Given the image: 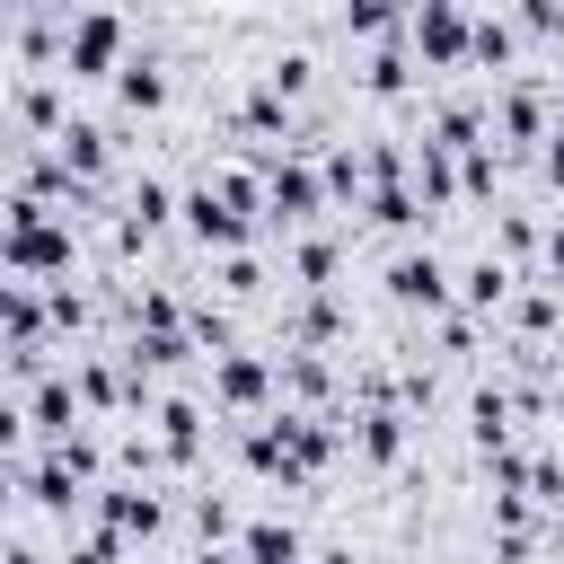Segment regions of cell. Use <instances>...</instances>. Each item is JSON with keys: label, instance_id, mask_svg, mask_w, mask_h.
Instances as JSON below:
<instances>
[{"label": "cell", "instance_id": "cell-1", "mask_svg": "<svg viewBox=\"0 0 564 564\" xmlns=\"http://www.w3.org/2000/svg\"><path fill=\"white\" fill-rule=\"evenodd\" d=\"M264 212H273V220H291V229H300V220H317V212H326L317 167H308V159H264Z\"/></svg>", "mask_w": 564, "mask_h": 564}, {"label": "cell", "instance_id": "cell-2", "mask_svg": "<svg viewBox=\"0 0 564 564\" xmlns=\"http://www.w3.org/2000/svg\"><path fill=\"white\" fill-rule=\"evenodd\" d=\"M62 62L70 70H123V18H106V9H88V18H70L62 26Z\"/></svg>", "mask_w": 564, "mask_h": 564}, {"label": "cell", "instance_id": "cell-3", "mask_svg": "<svg viewBox=\"0 0 564 564\" xmlns=\"http://www.w3.org/2000/svg\"><path fill=\"white\" fill-rule=\"evenodd\" d=\"M388 300H405V308H449V264L432 256V247H405L397 264H388Z\"/></svg>", "mask_w": 564, "mask_h": 564}, {"label": "cell", "instance_id": "cell-4", "mask_svg": "<svg viewBox=\"0 0 564 564\" xmlns=\"http://www.w3.org/2000/svg\"><path fill=\"white\" fill-rule=\"evenodd\" d=\"M405 44H414L423 62H467V9H449V0H423V9L405 18Z\"/></svg>", "mask_w": 564, "mask_h": 564}, {"label": "cell", "instance_id": "cell-5", "mask_svg": "<svg viewBox=\"0 0 564 564\" xmlns=\"http://www.w3.org/2000/svg\"><path fill=\"white\" fill-rule=\"evenodd\" d=\"M212 397L238 405V414L273 405V361H264V352H220V361H212Z\"/></svg>", "mask_w": 564, "mask_h": 564}, {"label": "cell", "instance_id": "cell-6", "mask_svg": "<svg viewBox=\"0 0 564 564\" xmlns=\"http://www.w3.org/2000/svg\"><path fill=\"white\" fill-rule=\"evenodd\" d=\"M494 123H502L511 141H546V132H555V97H546L538 79H511L502 106H494Z\"/></svg>", "mask_w": 564, "mask_h": 564}, {"label": "cell", "instance_id": "cell-7", "mask_svg": "<svg viewBox=\"0 0 564 564\" xmlns=\"http://www.w3.org/2000/svg\"><path fill=\"white\" fill-rule=\"evenodd\" d=\"M26 423H35V432H44V449H53V441H70V432H79V397H70V379H62V370H44V379H35V388H26Z\"/></svg>", "mask_w": 564, "mask_h": 564}, {"label": "cell", "instance_id": "cell-8", "mask_svg": "<svg viewBox=\"0 0 564 564\" xmlns=\"http://www.w3.org/2000/svg\"><path fill=\"white\" fill-rule=\"evenodd\" d=\"M97 511H106V529H115V538H159V520H167V502H159L150 485H106V494H97Z\"/></svg>", "mask_w": 564, "mask_h": 564}, {"label": "cell", "instance_id": "cell-9", "mask_svg": "<svg viewBox=\"0 0 564 564\" xmlns=\"http://www.w3.org/2000/svg\"><path fill=\"white\" fill-rule=\"evenodd\" d=\"M53 159L70 167V185H88V176L106 167V123H88V115H62V132H53Z\"/></svg>", "mask_w": 564, "mask_h": 564}, {"label": "cell", "instance_id": "cell-10", "mask_svg": "<svg viewBox=\"0 0 564 564\" xmlns=\"http://www.w3.org/2000/svg\"><path fill=\"white\" fill-rule=\"evenodd\" d=\"M511 282H520V273H511L502 256H476V264L458 273V308H467V317H494V308L511 300Z\"/></svg>", "mask_w": 564, "mask_h": 564}, {"label": "cell", "instance_id": "cell-11", "mask_svg": "<svg viewBox=\"0 0 564 564\" xmlns=\"http://www.w3.org/2000/svg\"><path fill=\"white\" fill-rule=\"evenodd\" d=\"M511 414H520V397L511 388H476L467 397V432H476V449L494 458V449H511Z\"/></svg>", "mask_w": 564, "mask_h": 564}, {"label": "cell", "instance_id": "cell-12", "mask_svg": "<svg viewBox=\"0 0 564 564\" xmlns=\"http://www.w3.org/2000/svg\"><path fill=\"white\" fill-rule=\"evenodd\" d=\"M352 449H361L370 467H397V458H405V414H397V405L352 414Z\"/></svg>", "mask_w": 564, "mask_h": 564}, {"label": "cell", "instance_id": "cell-13", "mask_svg": "<svg viewBox=\"0 0 564 564\" xmlns=\"http://www.w3.org/2000/svg\"><path fill=\"white\" fill-rule=\"evenodd\" d=\"M79 494H88V485H79V476H70V467H62L53 449H44L35 467H26V502H35V511H53V520H70V511H79Z\"/></svg>", "mask_w": 564, "mask_h": 564}, {"label": "cell", "instance_id": "cell-14", "mask_svg": "<svg viewBox=\"0 0 564 564\" xmlns=\"http://www.w3.org/2000/svg\"><path fill=\"white\" fill-rule=\"evenodd\" d=\"M194 449H203V405H194V397H167V405H159V458L194 467Z\"/></svg>", "mask_w": 564, "mask_h": 564}, {"label": "cell", "instance_id": "cell-15", "mask_svg": "<svg viewBox=\"0 0 564 564\" xmlns=\"http://www.w3.org/2000/svg\"><path fill=\"white\" fill-rule=\"evenodd\" d=\"M238 564H300V529L291 520H247L238 529Z\"/></svg>", "mask_w": 564, "mask_h": 564}, {"label": "cell", "instance_id": "cell-16", "mask_svg": "<svg viewBox=\"0 0 564 564\" xmlns=\"http://www.w3.org/2000/svg\"><path fill=\"white\" fill-rule=\"evenodd\" d=\"M115 97H123L132 115H159V106H167V70H159L150 53H132V62L115 70Z\"/></svg>", "mask_w": 564, "mask_h": 564}, {"label": "cell", "instance_id": "cell-17", "mask_svg": "<svg viewBox=\"0 0 564 564\" xmlns=\"http://www.w3.org/2000/svg\"><path fill=\"white\" fill-rule=\"evenodd\" d=\"M361 88H370V97H405V88H414V53H405V44H379V53L361 62Z\"/></svg>", "mask_w": 564, "mask_h": 564}, {"label": "cell", "instance_id": "cell-18", "mask_svg": "<svg viewBox=\"0 0 564 564\" xmlns=\"http://www.w3.org/2000/svg\"><path fill=\"white\" fill-rule=\"evenodd\" d=\"M18 123H35V132H62V97H53V79H26V88H18Z\"/></svg>", "mask_w": 564, "mask_h": 564}, {"label": "cell", "instance_id": "cell-19", "mask_svg": "<svg viewBox=\"0 0 564 564\" xmlns=\"http://www.w3.org/2000/svg\"><path fill=\"white\" fill-rule=\"evenodd\" d=\"M291 273H300L308 291H326V282H335V238H300V247H291Z\"/></svg>", "mask_w": 564, "mask_h": 564}, {"label": "cell", "instance_id": "cell-20", "mask_svg": "<svg viewBox=\"0 0 564 564\" xmlns=\"http://www.w3.org/2000/svg\"><path fill=\"white\" fill-rule=\"evenodd\" d=\"M335 326H344V317H335V300H326V291H317V300H308V308L291 317V335H300V352H317V344H335Z\"/></svg>", "mask_w": 564, "mask_h": 564}, {"label": "cell", "instance_id": "cell-21", "mask_svg": "<svg viewBox=\"0 0 564 564\" xmlns=\"http://www.w3.org/2000/svg\"><path fill=\"white\" fill-rule=\"evenodd\" d=\"M494 176H502V159H494V150L476 141V150L458 159V194H494Z\"/></svg>", "mask_w": 564, "mask_h": 564}, {"label": "cell", "instance_id": "cell-22", "mask_svg": "<svg viewBox=\"0 0 564 564\" xmlns=\"http://www.w3.org/2000/svg\"><path fill=\"white\" fill-rule=\"evenodd\" d=\"M405 18L397 9H379V0H361V9H344V35H397Z\"/></svg>", "mask_w": 564, "mask_h": 564}, {"label": "cell", "instance_id": "cell-23", "mask_svg": "<svg viewBox=\"0 0 564 564\" xmlns=\"http://www.w3.org/2000/svg\"><path fill=\"white\" fill-rule=\"evenodd\" d=\"M494 238H502V264H511V256H529V247H538V220H529V212H502V220H494Z\"/></svg>", "mask_w": 564, "mask_h": 564}, {"label": "cell", "instance_id": "cell-24", "mask_svg": "<svg viewBox=\"0 0 564 564\" xmlns=\"http://www.w3.org/2000/svg\"><path fill=\"white\" fill-rule=\"evenodd\" d=\"M529 502H546V511L564 502V467L555 458H529Z\"/></svg>", "mask_w": 564, "mask_h": 564}, {"label": "cell", "instance_id": "cell-25", "mask_svg": "<svg viewBox=\"0 0 564 564\" xmlns=\"http://www.w3.org/2000/svg\"><path fill=\"white\" fill-rule=\"evenodd\" d=\"M256 282H264V264H256L247 247H238V256H220V291H256Z\"/></svg>", "mask_w": 564, "mask_h": 564}, {"label": "cell", "instance_id": "cell-26", "mask_svg": "<svg viewBox=\"0 0 564 564\" xmlns=\"http://www.w3.org/2000/svg\"><path fill=\"white\" fill-rule=\"evenodd\" d=\"M511 317H520V326H529V335H546V326H555V291H529V300H520V308H511Z\"/></svg>", "mask_w": 564, "mask_h": 564}, {"label": "cell", "instance_id": "cell-27", "mask_svg": "<svg viewBox=\"0 0 564 564\" xmlns=\"http://www.w3.org/2000/svg\"><path fill=\"white\" fill-rule=\"evenodd\" d=\"M194 529H203V538H229V502L203 494V502H194Z\"/></svg>", "mask_w": 564, "mask_h": 564}, {"label": "cell", "instance_id": "cell-28", "mask_svg": "<svg viewBox=\"0 0 564 564\" xmlns=\"http://www.w3.org/2000/svg\"><path fill=\"white\" fill-rule=\"evenodd\" d=\"M70 564H115V529H88V538L70 546Z\"/></svg>", "mask_w": 564, "mask_h": 564}, {"label": "cell", "instance_id": "cell-29", "mask_svg": "<svg viewBox=\"0 0 564 564\" xmlns=\"http://www.w3.org/2000/svg\"><path fill=\"white\" fill-rule=\"evenodd\" d=\"M546 176L564 185V132H546Z\"/></svg>", "mask_w": 564, "mask_h": 564}, {"label": "cell", "instance_id": "cell-30", "mask_svg": "<svg viewBox=\"0 0 564 564\" xmlns=\"http://www.w3.org/2000/svg\"><path fill=\"white\" fill-rule=\"evenodd\" d=\"M0 564H53L44 546H0Z\"/></svg>", "mask_w": 564, "mask_h": 564}, {"label": "cell", "instance_id": "cell-31", "mask_svg": "<svg viewBox=\"0 0 564 564\" xmlns=\"http://www.w3.org/2000/svg\"><path fill=\"white\" fill-rule=\"evenodd\" d=\"M300 564H308V555H300Z\"/></svg>", "mask_w": 564, "mask_h": 564}]
</instances>
